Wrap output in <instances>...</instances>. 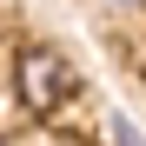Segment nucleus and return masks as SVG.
I'll list each match as a JSON object with an SVG mask.
<instances>
[{
	"mask_svg": "<svg viewBox=\"0 0 146 146\" xmlns=\"http://www.w3.org/2000/svg\"><path fill=\"white\" fill-rule=\"evenodd\" d=\"M73 93H80V80H73V66L53 46H20V60H13V100L33 119H53Z\"/></svg>",
	"mask_w": 146,
	"mask_h": 146,
	"instance_id": "obj_1",
	"label": "nucleus"
}]
</instances>
